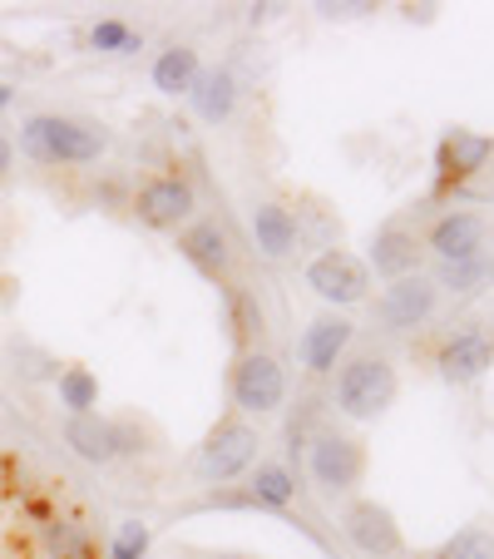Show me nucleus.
Wrapping results in <instances>:
<instances>
[{
	"label": "nucleus",
	"mask_w": 494,
	"mask_h": 559,
	"mask_svg": "<svg viewBox=\"0 0 494 559\" xmlns=\"http://www.w3.org/2000/svg\"><path fill=\"white\" fill-rule=\"evenodd\" d=\"M189 559H253V555H238V549H189Z\"/></svg>",
	"instance_id": "cd10ccee"
},
{
	"label": "nucleus",
	"mask_w": 494,
	"mask_h": 559,
	"mask_svg": "<svg viewBox=\"0 0 494 559\" xmlns=\"http://www.w3.org/2000/svg\"><path fill=\"white\" fill-rule=\"evenodd\" d=\"M11 164H15V144L5 134H0V179H5V174H11Z\"/></svg>",
	"instance_id": "c85d7f7f"
},
{
	"label": "nucleus",
	"mask_w": 494,
	"mask_h": 559,
	"mask_svg": "<svg viewBox=\"0 0 494 559\" xmlns=\"http://www.w3.org/2000/svg\"><path fill=\"white\" fill-rule=\"evenodd\" d=\"M435 307H441L435 277L410 273V277L386 283V293L376 297V322H381V332H421L435 317Z\"/></svg>",
	"instance_id": "0eeeda50"
},
{
	"label": "nucleus",
	"mask_w": 494,
	"mask_h": 559,
	"mask_svg": "<svg viewBox=\"0 0 494 559\" xmlns=\"http://www.w3.org/2000/svg\"><path fill=\"white\" fill-rule=\"evenodd\" d=\"M248 228H253L257 258H267V263H287L297 253V243H302V228H297L292 209H282V203H257L248 213Z\"/></svg>",
	"instance_id": "dca6fc26"
},
{
	"label": "nucleus",
	"mask_w": 494,
	"mask_h": 559,
	"mask_svg": "<svg viewBox=\"0 0 494 559\" xmlns=\"http://www.w3.org/2000/svg\"><path fill=\"white\" fill-rule=\"evenodd\" d=\"M435 559H494V535L490 530H460L435 549Z\"/></svg>",
	"instance_id": "393cba45"
},
{
	"label": "nucleus",
	"mask_w": 494,
	"mask_h": 559,
	"mask_svg": "<svg viewBox=\"0 0 494 559\" xmlns=\"http://www.w3.org/2000/svg\"><path fill=\"white\" fill-rule=\"evenodd\" d=\"M21 154L45 169H80L109 154V129L70 115H31L21 124Z\"/></svg>",
	"instance_id": "f257e3e1"
},
{
	"label": "nucleus",
	"mask_w": 494,
	"mask_h": 559,
	"mask_svg": "<svg viewBox=\"0 0 494 559\" xmlns=\"http://www.w3.org/2000/svg\"><path fill=\"white\" fill-rule=\"evenodd\" d=\"M40 545L50 559H99L95 555V539L85 535V525H74V520H60L50 515L40 525Z\"/></svg>",
	"instance_id": "4be33fe9"
},
{
	"label": "nucleus",
	"mask_w": 494,
	"mask_h": 559,
	"mask_svg": "<svg viewBox=\"0 0 494 559\" xmlns=\"http://www.w3.org/2000/svg\"><path fill=\"white\" fill-rule=\"evenodd\" d=\"M198 74H203V60L193 45H169V50H158L154 70H148V80H154L158 95H169V99H189L193 85H198Z\"/></svg>",
	"instance_id": "6ab92c4d"
},
{
	"label": "nucleus",
	"mask_w": 494,
	"mask_h": 559,
	"mask_svg": "<svg viewBox=\"0 0 494 559\" xmlns=\"http://www.w3.org/2000/svg\"><path fill=\"white\" fill-rule=\"evenodd\" d=\"M228 391H232V406H238V412L267 416L287 402V371L273 352L248 347V352H238V361H232Z\"/></svg>",
	"instance_id": "20e7f679"
},
{
	"label": "nucleus",
	"mask_w": 494,
	"mask_h": 559,
	"mask_svg": "<svg viewBox=\"0 0 494 559\" xmlns=\"http://www.w3.org/2000/svg\"><path fill=\"white\" fill-rule=\"evenodd\" d=\"M306 287L332 307H357L371 297V267L366 258L347 253V248H326L306 263Z\"/></svg>",
	"instance_id": "423d86ee"
},
{
	"label": "nucleus",
	"mask_w": 494,
	"mask_h": 559,
	"mask_svg": "<svg viewBox=\"0 0 494 559\" xmlns=\"http://www.w3.org/2000/svg\"><path fill=\"white\" fill-rule=\"evenodd\" d=\"M89 45L105 50V55H138L144 50V35H138L134 25H124V21H99L95 31H89Z\"/></svg>",
	"instance_id": "b1692460"
},
{
	"label": "nucleus",
	"mask_w": 494,
	"mask_h": 559,
	"mask_svg": "<svg viewBox=\"0 0 494 559\" xmlns=\"http://www.w3.org/2000/svg\"><path fill=\"white\" fill-rule=\"evenodd\" d=\"M351 342H357V322L341 312H322V317H312L306 332L297 337V361H302V371H312V377H332Z\"/></svg>",
	"instance_id": "9d476101"
},
{
	"label": "nucleus",
	"mask_w": 494,
	"mask_h": 559,
	"mask_svg": "<svg viewBox=\"0 0 494 559\" xmlns=\"http://www.w3.org/2000/svg\"><path fill=\"white\" fill-rule=\"evenodd\" d=\"M425 253H435L445 267L455 263H480L484 248H490V218L470 209H450L435 218V228L421 238Z\"/></svg>",
	"instance_id": "6e6552de"
},
{
	"label": "nucleus",
	"mask_w": 494,
	"mask_h": 559,
	"mask_svg": "<svg viewBox=\"0 0 494 559\" xmlns=\"http://www.w3.org/2000/svg\"><path fill=\"white\" fill-rule=\"evenodd\" d=\"M11 99H15V90L5 85V80H0V115H5V109H11Z\"/></svg>",
	"instance_id": "c756f323"
},
{
	"label": "nucleus",
	"mask_w": 494,
	"mask_h": 559,
	"mask_svg": "<svg viewBox=\"0 0 494 559\" xmlns=\"http://www.w3.org/2000/svg\"><path fill=\"white\" fill-rule=\"evenodd\" d=\"M55 396L70 416H95L99 412V377L89 367H64L55 377Z\"/></svg>",
	"instance_id": "412c9836"
},
{
	"label": "nucleus",
	"mask_w": 494,
	"mask_h": 559,
	"mask_svg": "<svg viewBox=\"0 0 494 559\" xmlns=\"http://www.w3.org/2000/svg\"><path fill=\"white\" fill-rule=\"evenodd\" d=\"M435 367H441V377L450 381V386H480L494 371V342L484 337V328H465V332H455V337H445Z\"/></svg>",
	"instance_id": "f8f14e48"
},
{
	"label": "nucleus",
	"mask_w": 494,
	"mask_h": 559,
	"mask_svg": "<svg viewBox=\"0 0 494 559\" xmlns=\"http://www.w3.org/2000/svg\"><path fill=\"white\" fill-rule=\"evenodd\" d=\"M257 445H263L257 426H248L242 416H228V421L213 426L208 441L198 445L193 471H198V480H208V486H228V480H238V475H248L257 465Z\"/></svg>",
	"instance_id": "7ed1b4c3"
},
{
	"label": "nucleus",
	"mask_w": 494,
	"mask_h": 559,
	"mask_svg": "<svg viewBox=\"0 0 494 559\" xmlns=\"http://www.w3.org/2000/svg\"><path fill=\"white\" fill-rule=\"evenodd\" d=\"M193 209H198V193H193V183L179 179V174H158V179H148L144 189H138V199H134L138 223L154 228V233L189 228Z\"/></svg>",
	"instance_id": "1a4fd4ad"
},
{
	"label": "nucleus",
	"mask_w": 494,
	"mask_h": 559,
	"mask_svg": "<svg viewBox=\"0 0 494 559\" xmlns=\"http://www.w3.org/2000/svg\"><path fill=\"white\" fill-rule=\"evenodd\" d=\"M228 307H232V328H238V352L257 347V337H263V307H257L253 293H242V287H232L228 293Z\"/></svg>",
	"instance_id": "5701e85b"
},
{
	"label": "nucleus",
	"mask_w": 494,
	"mask_h": 559,
	"mask_svg": "<svg viewBox=\"0 0 494 559\" xmlns=\"http://www.w3.org/2000/svg\"><path fill=\"white\" fill-rule=\"evenodd\" d=\"M179 253L189 258L193 267H198L208 283H228L232 277V238H228V228H222L218 218H198V223H189V228L179 233Z\"/></svg>",
	"instance_id": "4468645a"
},
{
	"label": "nucleus",
	"mask_w": 494,
	"mask_h": 559,
	"mask_svg": "<svg viewBox=\"0 0 494 559\" xmlns=\"http://www.w3.org/2000/svg\"><path fill=\"white\" fill-rule=\"evenodd\" d=\"M494 154V139L490 134H474V129H450L435 148V193H450L460 183H470L474 174L490 164Z\"/></svg>",
	"instance_id": "9b49d317"
},
{
	"label": "nucleus",
	"mask_w": 494,
	"mask_h": 559,
	"mask_svg": "<svg viewBox=\"0 0 494 559\" xmlns=\"http://www.w3.org/2000/svg\"><path fill=\"white\" fill-rule=\"evenodd\" d=\"M248 500L263 510H287L297 500V480L287 465L277 461H257L253 471H248Z\"/></svg>",
	"instance_id": "aec40b11"
},
{
	"label": "nucleus",
	"mask_w": 494,
	"mask_h": 559,
	"mask_svg": "<svg viewBox=\"0 0 494 559\" xmlns=\"http://www.w3.org/2000/svg\"><path fill=\"white\" fill-rule=\"evenodd\" d=\"M341 535H347L361 555H376V559L400 555V545H406L396 515H390L386 506H376V500H357V506H347V515H341Z\"/></svg>",
	"instance_id": "ddd939ff"
},
{
	"label": "nucleus",
	"mask_w": 494,
	"mask_h": 559,
	"mask_svg": "<svg viewBox=\"0 0 494 559\" xmlns=\"http://www.w3.org/2000/svg\"><path fill=\"white\" fill-rule=\"evenodd\" d=\"M480 273H484V258H480V263H455V267H445L435 287H465V283H474Z\"/></svg>",
	"instance_id": "bb28decb"
},
{
	"label": "nucleus",
	"mask_w": 494,
	"mask_h": 559,
	"mask_svg": "<svg viewBox=\"0 0 494 559\" xmlns=\"http://www.w3.org/2000/svg\"><path fill=\"white\" fill-rule=\"evenodd\" d=\"M306 471H312V480L322 486V496H351V490L361 486V475H366V445L357 441V436H337L326 431L312 441V451H306Z\"/></svg>",
	"instance_id": "39448f33"
},
{
	"label": "nucleus",
	"mask_w": 494,
	"mask_h": 559,
	"mask_svg": "<svg viewBox=\"0 0 494 559\" xmlns=\"http://www.w3.org/2000/svg\"><path fill=\"white\" fill-rule=\"evenodd\" d=\"M400 377L381 352H357L351 361H341L337 371V412L347 421H376L396 406Z\"/></svg>",
	"instance_id": "f03ea898"
},
{
	"label": "nucleus",
	"mask_w": 494,
	"mask_h": 559,
	"mask_svg": "<svg viewBox=\"0 0 494 559\" xmlns=\"http://www.w3.org/2000/svg\"><path fill=\"white\" fill-rule=\"evenodd\" d=\"M148 545H154V530H148L144 520H124V525H119V535L109 539V549H115V555H124V559H144Z\"/></svg>",
	"instance_id": "a878e982"
},
{
	"label": "nucleus",
	"mask_w": 494,
	"mask_h": 559,
	"mask_svg": "<svg viewBox=\"0 0 494 559\" xmlns=\"http://www.w3.org/2000/svg\"><path fill=\"white\" fill-rule=\"evenodd\" d=\"M64 445H70L74 455L85 465H109V461H119V431H115V421H105V416H70L64 421Z\"/></svg>",
	"instance_id": "f3484780"
},
{
	"label": "nucleus",
	"mask_w": 494,
	"mask_h": 559,
	"mask_svg": "<svg viewBox=\"0 0 494 559\" xmlns=\"http://www.w3.org/2000/svg\"><path fill=\"white\" fill-rule=\"evenodd\" d=\"M189 105L203 124H222V119H232V109H238V74H232L228 64L203 70L198 85H193V95H189Z\"/></svg>",
	"instance_id": "a211bd4d"
},
{
	"label": "nucleus",
	"mask_w": 494,
	"mask_h": 559,
	"mask_svg": "<svg viewBox=\"0 0 494 559\" xmlns=\"http://www.w3.org/2000/svg\"><path fill=\"white\" fill-rule=\"evenodd\" d=\"M105 559H124V555H115V549H109V555H105Z\"/></svg>",
	"instance_id": "2f4dec72"
},
{
	"label": "nucleus",
	"mask_w": 494,
	"mask_h": 559,
	"mask_svg": "<svg viewBox=\"0 0 494 559\" xmlns=\"http://www.w3.org/2000/svg\"><path fill=\"white\" fill-rule=\"evenodd\" d=\"M421 258H425V243H421V238H415L410 228H400V223H390V228H381L376 238H371L366 267H371L376 277H386V283H396V277L421 273Z\"/></svg>",
	"instance_id": "2eb2a0df"
},
{
	"label": "nucleus",
	"mask_w": 494,
	"mask_h": 559,
	"mask_svg": "<svg viewBox=\"0 0 494 559\" xmlns=\"http://www.w3.org/2000/svg\"><path fill=\"white\" fill-rule=\"evenodd\" d=\"M484 337H490V342H494V307H490V332H484Z\"/></svg>",
	"instance_id": "7c9ffc66"
}]
</instances>
